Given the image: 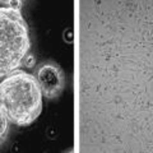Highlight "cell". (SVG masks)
<instances>
[{"instance_id":"6da1fadb","label":"cell","mask_w":153,"mask_h":153,"mask_svg":"<svg viewBox=\"0 0 153 153\" xmlns=\"http://www.w3.org/2000/svg\"><path fill=\"white\" fill-rule=\"evenodd\" d=\"M0 103L8 120L21 128L28 126L42 110V92L36 76L14 70L0 84Z\"/></svg>"},{"instance_id":"7a4b0ae2","label":"cell","mask_w":153,"mask_h":153,"mask_svg":"<svg viewBox=\"0 0 153 153\" xmlns=\"http://www.w3.org/2000/svg\"><path fill=\"white\" fill-rule=\"evenodd\" d=\"M21 1L0 9V73L1 76L13 73L22 64L30 50L27 25L19 8Z\"/></svg>"},{"instance_id":"3957f363","label":"cell","mask_w":153,"mask_h":153,"mask_svg":"<svg viewBox=\"0 0 153 153\" xmlns=\"http://www.w3.org/2000/svg\"><path fill=\"white\" fill-rule=\"evenodd\" d=\"M36 79L42 96L56 98L65 88V74L63 69L52 61L42 63L36 70Z\"/></svg>"},{"instance_id":"277c9868","label":"cell","mask_w":153,"mask_h":153,"mask_svg":"<svg viewBox=\"0 0 153 153\" xmlns=\"http://www.w3.org/2000/svg\"><path fill=\"white\" fill-rule=\"evenodd\" d=\"M8 121L9 120H8L5 112L0 108V137H1V139L5 138V134L8 131Z\"/></svg>"},{"instance_id":"5b68a950","label":"cell","mask_w":153,"mask_h":153,"mask_svg":"<svg viewBox=\"0 0 153 153\" xmlns=\"http://www.w3.org/2000/svg\"><path fill=\"white\" fill-rule=\"evenodd\" d=\"M35 56L33 55H27L25 57V65L27 66V68H33L35 66Z\"/></svg>"}]
</instances>
